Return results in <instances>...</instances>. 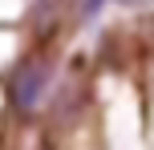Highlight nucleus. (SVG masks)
Here are the masks:
<instances>
[{"mask_svg":"<svg viewBox=\"0 0 154 150\" xmlns=\"http://www.w3.org/2000/svg\"><path fill=\"white\" fill-rule=\"evenodd\" d=\"M45 85H49V61H45V53H29L12 69V77H8V106H12L16 114H32V106L41 102Z\"/></svg>","mask_w":154,"mask_h":150,"instance_id":"obj_1","label":"nucleus"},{"mask_svg":"<svg viewBox=\"0 0 154 150\" xmlns=\"http://www.w3.org/2000/svg\"><path fill=\"white\" fill-rule=\"evenodd\" d=\"M142 45H146V53H154V20H146V29H142Z\"/></svg>","mask_w":154,"mask_h":150,"instance_id":"obj_2","label":"nucleus"},{"mask_svg":"<svg viewBox=\"0 0 154 150\" xmlns=\"http://www.w3.org/2000/svg\"><path fill=\"white\" fill-rule=\"evenodd\" d=\"M93 4H101V0H89V8H93Z\"/></svg>","mask_w":154,"mask_h":150,"instance_id":"obj_3","label":"nucleus"},{"mask_svg":"<svg viewBox=\"0 0 154 150\" xmlns=\"http://www.w3.org/2000/svg\"><path fill=\"white\" fill-rule=\"evenodd\" d=\"M41 150H53V146H49V142H45V146H41Z\"/></svg>","mask_w":154,"mask_h":150,"instance_id":"obj_4","label":"nucleus"}]
</instances>
